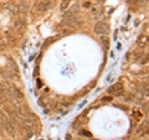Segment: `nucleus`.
I'll return each instance as SVG.
<instances>
[{"label":"nucleus","instance_id":"nucleus-1","mask_svg":"<svg viewBox=\"0 0 149 140\" xmlns=\"http://www.w3.org/2000/svg\"><path fill=\"white\" fill-rule=\"evenodd\" d=\"M93 30H95V32L97 35H106L109 31V26L106 22H98V24L95 25V29Z\"/></svg>","mask_w":149,"mask_h":140},{"label":"nucleus","instance_id":"nucleus-2","mask_svg":"<svg viewBox=\"0 0 149 140\" xmlns=\"http://www.w3.org/2000/svg\"><path fill=\"white\" fill-rule=\"evenodd\" d=\"M63 24L70 26V27H77V26L81 25V19L77 16H73V17L67 19V20H63Z\"/></svg>","mask_w":149,"mask_h":140},{"label":"nucleus","instance_id":"nucleus-3","mask_svg":"<svg viewBox=\"0 0 149 140\" xmlns=\"http://www.w3.org/2000/svg\"><path fill=\"white\" fill-rule=\"evenodd\" d=\"M122 90H123V84L122 83H115V84L111 86L109 88H108V93L119 96V94H122Z\"/></svg>","mask_w":149,"mask_h":140},{"label":"nucleus","instance_id":"nucleus-4","mask_svg":"<svg viewBox=\"0 0 149 140\" xmlns=\"http://www.w3.org/2000/svg\"><path fill=\"white\" fill-rule=\"evenodd\" d=\"M77 13H78V5L77 4H74L73 6H71L70 10H67L66 13L63 14V20H67V19H70V17L76 16Z\"/></svg>","mask_w":149,"mask_h":140},{"label":"nucleus","instance_id":"nucleus-5","mask_svg":"<svg viewBox=\"0 0 149 140\" xmlns=\"http://www.w3.org/2000/svg\"><path fill=\"white\" fill-rule=\"evenodd\" d=\"M17 9H19V13L21 14H26L29 11V3L28 0H21L17 5Z\"/></svg>","mask_w":149,"mask_h":140},{"label":"nucleus","instance_id":"nucleus-6","mask_svg":"<svg viewBox=\"0 0 149 140\" xmlns=\"http://www.w3.org/2000/svg\"><path fill=\"white\" fill-rule=\"evenodd\" d=\"M50 7H51V1L41 3V4H36V5H35V9L37 11H47Z\"/></svg>","mask_w":149,"mask_h":140},{"label":"nucleus","instance_id":"nucleus-7","mask_svg":"<svg viewBox=\"0 0 149 140\" xmlns=\"http://www.w3.org/2000/svg\"><path fill=\"white\" fill-rule=\"evenodd\" d=\"M5 7H6L7 10H9V13H10V14H13V15H15V14H17V13H19L17 5H14V4H11V3L5 4Z\"/></svg>","mask_w":149,"mask_h":140},{"label":"nucleus","instance_id":"nucleus-8","mask_svg":"<svg viewBox=\"0 0 149 140\" xmlns=\"http://www.w3.org/2000/svg\"><path fill=\"white\" fill-rule=\"evenodd\" d=\"M5 129H6V131L9 134H13L14 130H15V123L10 122V120H6L5 122Z\"/></svg>","mask_w":149,"mask_h":140},{"label":"nucleus","instance_id":"nucleus-9","mask_svg":"<svg viewBox=\"0 0 149 140\" xmlns=\"http://www.w3.org/2000/svg\"><path fill=\"white\" fill-rule=\"evenodd\" d=\"M24 24H25L24 17H19V19H16V20H15V22H14V29H15V30L21 29L22 26H24Z\"/></svg>","mask_w":149,"mask_h":140},{"label":"nucleus","instance_id":"nucleus-10","mask_svg":"<svg viewBox=\"0 0 149 140\" xmlns=\"http://www.w3.org/2000/svg\"><path fill=\"white\" fill-rule=\"evenodd\" d=\"M145 129H149V119L144 120V122L139 125V128L137 129V131H138V133H140V131H144Z\"/></svg>","mask_w":149,"mask_h":140},{"label":"nucleus","instance_id":"nucleus-11","mask_svg":"<svg viewBox=\"0 0 149 140\" xmlns=\"http://www.w3.org/2000/svg\"><path fill=\"white\" fill-rule=\"evenodd\" d=\"M147 40H148V39H147V37H145V36H140L139 39H138V41H137L138 46H139V47H144L145 45H147V42H148Z\"/></svg>","mask_w":149,"mask_h":140},{"label":"nucleus","instance_id":"nucleus-12","mask_svg":"<svg viewBox=\"0 0 149 140\" xmlns=\"http://www.w3.org/2000/svg\"><path fill=\"white\" fill-rule=\"evenodd\" d=\"M70 3H71V0H62V3H61V6H60V9H61L62 11H65V10L67 9V7H68Z\"/></svg>","mask_w":149,"mask_h":140},{"label":"nucleus","instance_id":"nucleus-13","mask_svg":"<svg viewBox=\"0 0 149 140\" xmlns=\"http://www.w3.org/2000/svg\"><path fill=\"white\" fill-rule=\"evenodd\" d=\"M9 66L11 67V70H13V71L17 72V66H16V63H14L13 60H9Z\"/></svg>","mask_w":149,"mask_h":140},{"label":"nucleus","instance_id":"nucleus-14","mask_svg":"<svg viewBox=\"0 0 149 140\" xmlns=\"http://www.w3.org/2000/svg\"><path fill=\"white\" fill-rule=\"evenodd\" d=\"M140 62H142V63H147V62H149V55H148V54H147V55H144Z\"/></svg>","mask_w":149,"mask_h":140},{"label":"nucleus","instance_id":"nucleus-15","mask_svg":"<svg viewBox=\"0 0 149 140\" xmlns=\"http://www.w3.org/2000/svg\"><path fill=\"white\" fill-rule=\"evenodd\" d=\"M143 93H144V94H147V96H149V83H148V84H145V86H144Z\"/></svg>","mask_w":149,"mask_h":140},{"label":"nucleus","instance_id":"nucleus-16","mask_svg":"<svg viewBox=\"0 0 149 140\" xmlns=\"http://www.w3.org/2000/svg\"><path fill=\"white\" fill-rule=\"evenodd\" d=\"M4 46H5V40H4V39H0V50H1V48H4Z\"/></svg>","mask_w":149,"mask_h":140},{"label":"nucleus","instance_id":"nucleus-17","mask_svg":"<svg viewBox=\"0 0 149 140\" xmlns=\"http://www.w3.org/2000/svg\"><path fill=\"white\" fill-rule=\"evenodd\" d=\"M81 134L82 135H86V137H91V133H88V131H86V130H82Z\"/></svg>","mask_w":149,"mask_h":140},{"label":"nucleus","instance_id":"nucleus-18","mask_svg":"<svg viewBox=\"0 0 149 140\" xmlns=\"http://www.w3.org/2000/svg\"><path fill=\"white\" fill-rule=\"evenodd\" d=\"M47 1H50V0H35V5L36 4H41V3H47Z\"/></svg>","mask_w":149,"mask_h":140},{"label":"nucleus","instance_id":"nucleus-19","mask_svg":"<svg viewBox=\"0 0 149 140\" xmlns=\"http://www.w3.org/2000/svg\"><path fill=\"white\" fill-rule=\"evenodd\" d=\"M102 100H103V102H111V100H112V98H111V97H104Z\"/></svg>","mask_w":149,"mask_h":140},{"label":"nucleus","instance_id":"nucleus-20","mask_svg":"<svg viewBox=\"0 0 149 140\" xmlns=\"http://www.w3.org/2000/svg\"><path fill=\"white\" fill-rule=\"evenodd\" d=\"M98 1H102V0H98Z\"/></svg>","mask_w":149,"mask_h":140},{"label":"nucleus","instance_id":"nucleus-21","mask_svg":"<svg viewBox=\"0 0 149 140\" xmlns=\"http://www.w3.org/2000/svg\"><path fill=\"white\" fill-rule=\"evenodd\" d=\"M134 1H138V0H134Z\"/></svg>","mask_w":149,"mask_h":140}]
</instances>
